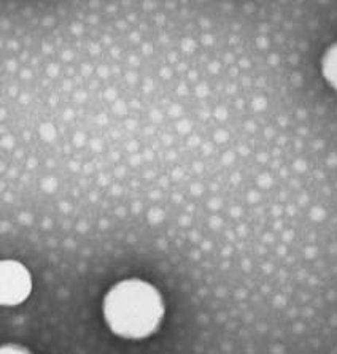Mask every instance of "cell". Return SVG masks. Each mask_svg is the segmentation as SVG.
<instances>
[{
    "label": "cell",
    "mask_w": 337,
    "mask_h": 354,
    "mask_svg": "<svg viewBox=\"0 0 337 354\" xmlns=\"http://www.w3.org/2000/svg\"><path fill=\"white\" fill-rule=\"evenodd\" d=\"M104 318L109 329L121 339H147L163 323V296L153 284L138 278L122 280L105 294Z\"/></svg>",
    "instance_id": "obj_1"
},
{
    "label": "cell",
    "mask_w": 337,
    "mask_h": 354,
    "mask_svg": "<svg viewBox=\"0 0 337 354\" xmlns=\"http://www.w3.org/2000/svg\"><path fill=\"white\" fill-rule=\"evenodd\" d=\"M32 278L29 270L18 261L0 262V304L16 307L30 296Z\"/></svg>",
    "instance_id": "obj_2"
},
{
    "label": "cell",
    "mask_w": 337,
    "mask_h": 354,
    "mask_svg": "<svg viewBox=\"0 0 337 354\" xmlns=\"http://www.w3.org/2000/svg\"><path fill=\"white\" fill-rule=\"evenodd\" d=\"M322 75L331 88L337 91V43L325 51L322 57Z\"/></svg>",
    "instance_id": "obj_3"
},
{
    "label": "cell",
    "mask_w": 337,
    "mask_h": 354,
    "mask_svg": "<svg viewBox=\"0 0 337 354\" xmlns=\"http://www.w3.org/2000/svg\"><path fill=\"white\" fill-rule=\"evenodd\" d=\"M0 353L5 354V353H30V350H28V348L24 346H16V345H5L0 348Z\"/></svg>",
    "instance_id": "obj_4"
}]
</instances>
